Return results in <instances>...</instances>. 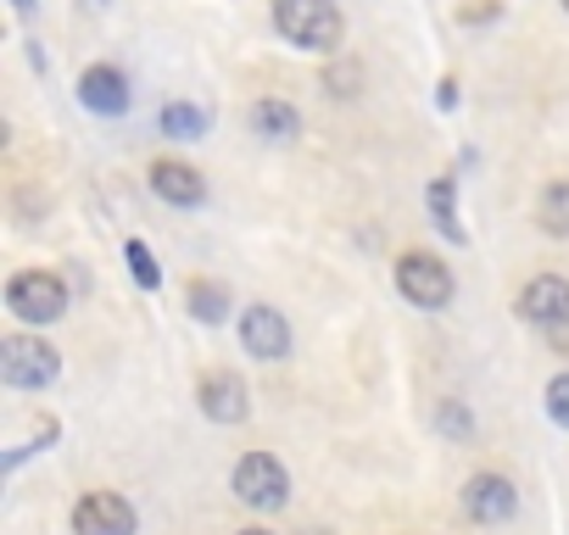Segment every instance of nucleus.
<instances>
[{"instance_id":"obj_1","label":"nucleus","mask_w":569,"mask_h":535,"mask_svg":"<svg viewBox=\"0 0 569 535\" xmlns=\"http://www.w3.org/2000/svg\"><path fill=\"white\" fill-rule=\"evenodd\" d=\"M273 29L284 34V46H297L308 57H336L347 40L336 0H273Z\"/></svg>"},{"instance_id":"obj_2","label":"nucleus","mask_w":569,"mask_h":535,"mask_svg":"<svg viewBox=\"0 0 569 535\" xmlns=\"http://www.w3.org/2000/svg\"><path fill=\"white\" fill-rule=\"evenodd\" d=\"M7 307L23 324H57V319H68V285L51 268H18L7 280Z\"/></svg>"},{"instance_id":"obj_3","label":"nucleus","mask_w":569,"mask_h":535,"mask_svg":"<svg viewBox=\"0 0 569 535\" xmlns=\"http://www.w3.org/2000/svg\"><path fill=\"white\" fill-rule=\"evenodd\" d=\"M397 291H402V302H413L419 313H441L447 302H452V268L436 256V251H402L397 256Z\"/></svg>"},{"instance_id":"obj_4","label":"nucleus","mask_w":569,"mask_h":535,"mask_svg":"<svg viewBox=\"0 0 569 535\" xmlns=\"http://www.w3.org/2000/svg\"><path fill=\"white\" fill-rule=\"evenodd\" d=\"M57 374H62V357H57L51 341H40V335H7L0 341V380L12 391H46Z\"/></svg>"},{"instance_id":"obj_5","label":"nucleus","mask_w":569,"mask_h":535,"mask_svg":"<svg viewBox=\"0 0 569 535\" xmlns=\"http://www.w3.org/2000/svg\"><path fill=\"white\" fill-rule=\"evenodd\" d=\"M234 496L246 502V507H257V513H273V507H284L291 502V474H284V463L273 457V452H246L240 463H234Z\"/></svg>"},{"instance_id":"obj_6","label":"nucleus","mask_w":569,"mask_h":535,"mask_svg":"<svg viewBox=\"0 0 569 535\" xmlns=\"http://www.w3.org/2000/svg\"><path fill=\"white\" fill-rule=\"evenodd\" d=\"M463 513L475 518V524H508L513 513H519V485L508 480V474H497V468H480V474H469V485H463Z\"/></svg>"},{"instance_id":"obj_7","label":"nucleus","mask_w":569,"mask_h":535,"mask_svg":"<svg viewBox=\"0 0 569 535\" xmlns=\"http://www.w3.org/2000/svg\"><path fill=\"white\" fill-rule=\"evenodd\" d=\"M196 402H201V413L212 424H246L251 418V391H246V380L234 369H207L196 380Z\"/></svg>"},{"instance_id":"obj_8","label":"nucleus","mask_w":569,"mask_h":535,"mask_svg":"<svg viewBox=\"0 0 569 535\" xmlns=\"http://www.w3.org/2000/svg\"><path fill=\"white\" fill-rule=\"evenodd\" d=\"M513 313L525 319V324H536V330H569V280L563 274H536L525 291H519V302H513Z\"/></svg>"},{"instance_id":"obj_9","label":"nucleus","mask_w":569,"mask_h":535,"mask_svg":"<svg viewBox=\"0 0 569 535\" xmlns=\"http://www.w3.org/2000/svg\"><path fill=\"white\" fill-rule=\"evenodd\" d=\"M140 518L129 507V496L118 491H84L73 502V535H134Z\"/></svg>"},{"instance_id":"obj_10","label":"nucleus","mask_w":569,"mask_h":535,"mask_svg":"<svg viewBox=\"0 0 569 535\" xmlns=\"http://www.w3.org/2000/svg\"><path fill=\"white\" fill-rule=\"evenodd\" d=\"M240 346H246L257 363H284V357H291V324H284L279 307L257 302V307L240 313Z\"/></svg>"},{"instance_id":"obj_11","label":"nucleus","mask_w":569,"mask_h":535,"mask_svg":"<svg viewBox=\"0 0 569 535\" xmlns=\"http://www.w3.org/2000/svg\"><path fill=\"white\" fill-rule=\"evenodd\" d=\"M79 107L96 112V118H129L134 90H129L123 68H112V62H90V68L79 73Z\"/></svg>"},{"instance_id":"obj_12","label":"nucleus","mask_w":569,"mask_h":535,"mask_svg":"<svg viewBox=\"0 0 569 535\" xmlns=\"http://www.w3.org/2000/svg\"><path fill=\"white\" fill-rule=\"evenodd\" d=\"M151 195L157 201H168V206H179V212H196V206H207V179L190 168V162H173V157H162V162H151Z\"/></svg>"},{"instance_id":"obj_13","label":"nucleus","mask_w":569,"mask_h":535,"mask_svg":"<svg viewBox=\"0 0 569 535\" xmlns=\"http://www.w3.org/2000/svg\"><path fill=\"white\" fill-rule=\"evenodd\" d=\"M246 123H251L257 140H273V145H291V140L302 134V112H297L291 101H279V95L251 101V107H246Z\"/></svg>"},{"instance_id":"obj_14","label":"nucleus","mask_w":569,"mask_h":535,"mask_svg":"<svg viewBox=\"0 0 569 535\" xmlns=\"http://www.w3.org/2000/svg\"><path fill=\"white\" fill-rule=\"evenodd\" d=\"M536 223L552 240H569V179H547L536 195Z\"/></svg>"},{"instance_id":"obj_15","label":"nucleus","mask_w":569,"mask_h":535,"mask_svg":"<svg viewBox=\"0 0 569 535\" xmlns=\"http://www.w3.org/2000/svg\"><path fill=\"white\" fill-rule=\"evenodd\" d=\"M157 129H162L168 140H201V134H207V112H201L196 101H168L162 118H157Z\"/></svg>"},{"instance_id":"obj_16","label":"nucleus","mask_w":569,"mask_h":535,"mask_svg":"<svg viewBox=\"0 0 569 535\" xmlns=\"http://www.w3.org/2000/svg\"><path fill=\"white\" fill-rule=\"evenodd\" d=\"M184 302H190V319H196V324H223V319H229V291L212 285V280H190Z\"/></svg>"},{"instance_id":"obj_17","label":"nucleus","mask_w":569,"mask_h":535,"mask_svg":"<svg viewBox=\"0 0 569 535\" xmlns=\"http://www.w3.org/2000/svg\"><path fill=\"white\" fill-rule=\"evenodd\" d=\"M425 201H430L436 229H441V234H452V240H463V229H458V201H452V179H436Z\"/></svg>"},{"instance_id":"obj_18","label":"nucleus","mask_w":569,"mask_h":535,"mask_svg":"<svg viewBox=\"0 0 569 535\" xmlns=\"http://www.w3.org/2000/svg\"><path fill=\"white\" fill-rule=\"evenodd\" d=\"M123 262H129V274L140 280V291H162V268H157V256H151L146 240H129L123 245Z\"/></svg>"},{"instance_id":"obj_19","label":"nucleus","mask_w":569,"mask_h":535,"mask_svg":"<svg viewBox=\"0 0 569 535\" xmlns=\"http://www.w3.org/2000/svg\"><path fill=\"white\" fill-rule=\"evenodd\" d=\"M436 430H441V435H452L458 446H469V441H475V418H469V407H463L458 396H447V402L436 407Z\"/></svg>"},{"instance_id":"obj_20","label":"nucleus","mask_w":569,"mask_h":535,"mask_svg":"<svg viewBox=\"0 0 569 535\" xmlns=\"http://www.w3.org/2000/svg\"><path fill=\"white\" fill-rule=\"evenodd\" d=\"M547 418H552L558 430H569V369L547 380Z\"/></svg>"},{"instance_id":"obj_21","label":"nucleus","mask_w":569,"mask_h":535,"mask_svg":"<svg viewBox=\"0 0 569 535\" xmlns=\"http://www.w3.org/2000/svg\"><path fill=\"white\" fill-rule=\"evenodd\" d=\"M325 84H330V95H352L347 84H358V68H336V73H330Z\"/></svg>"},{"instance_id":"obj_22","label":"nucleus","mask_w":569,"mask_h":535,"mask_svg":"<svg viewBox=\"0 0 569 535\" xmlns=\"http://www.w3.org/2000/svg\"><path fill=\"white\" fill-rule=\"evenodd\" d=\"M12 12H18V18L29 23V18H34V0H12Z\"/></svg>"},{"instance_id":"obj_23","label":"nucleus","mask_w":569,"mask_h":535,"mask_svg":"<svg viewBox=\"0 0 569 535\" xmlns=\"http://www.w3.org/2000/svg\"><path fill=\"white\" fill-rule=\"evenodd\" d=\"M240 535H273V529H268V524H251V529H240Z\"/></svg>"},{"instance_id":"obj_24","label":"nucleus","mask_w":569,"mask_h":535,"mask_svg":"<svg viewBox=\"0 0 569 535\" xmlns=\"http://www.w3.org/2000/svg\"><path fill=\"white\" fill-rule=\"evenodd\" d=\"M558 7H563V12H569V0H558Z\"/></svg>"}]
</instances>
